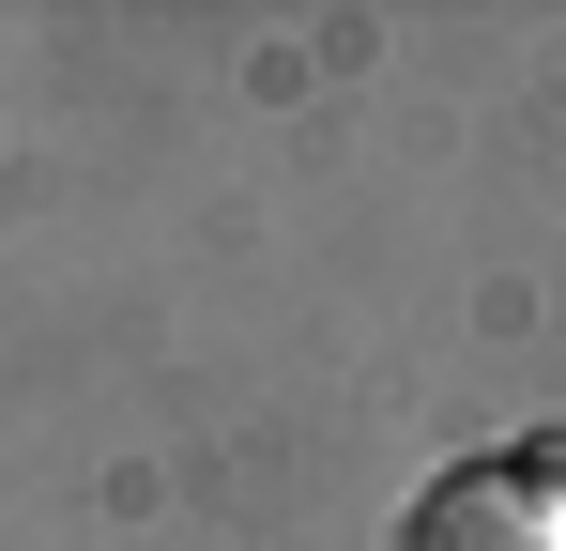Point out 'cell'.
<instances>
[{
	"instance_id": "6da1fadb",
	"label": "cell",
	"mask_w": 566,
	"mask_h": 551,
	"mask_svg": "<svg viewBox=\"0 0 566 551\" xmlns=\"http://www.w3.org/2000/svg\"><path fill=\"white\" fill-rule=\"evenodd\" d=\"M398 551H566V429L490 445V459H444V475L413 490Z\"/></svg>"
}]
</instances>
